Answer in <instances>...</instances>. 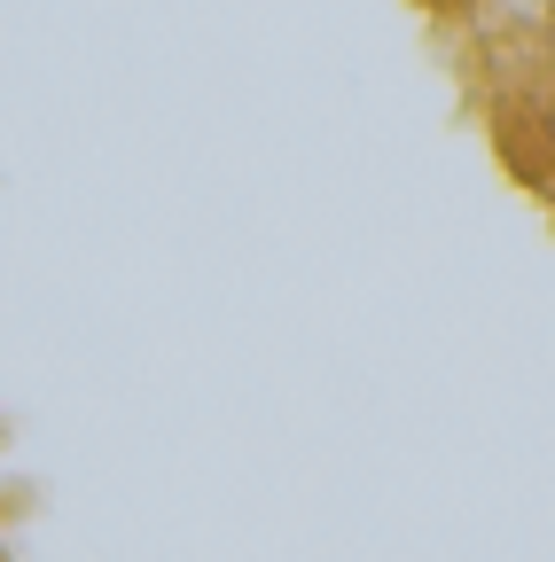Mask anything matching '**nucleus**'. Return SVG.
<instances>
[{
  "label": "nucleus",
  "mask_w": 555,
  "mask_h": 562,
  "mask_svg": "<svg viewBox=\"0 0 555 562\" xmlns=\"http://www.w3.org/2000/svg\"><path fill=\"white\" fill-rule=\"evenodd\" d=\"M540 133H547V149H555V94L540 102Z\"/></svg>",
  "instance_id": "1"
},
{
  "label": "nucleus",
  "mask_w": 555,
  "mask_h": 562,
  "mask_svg": "<svg viewBox=\"0 0 555 562\" xmlns=\"http://www.w3.org/2000/svg\"><path fill=\"white\" fill-rule=\"evenodd\" d=\"M423 9H454V0H423Z\"/></svg>",
  "instance_id": "2"
},
{
  "label": "nucleus",
  "mask_w": 555,
  "mask_h": 562,
  "mask_svg": "<svg viewBox=\"0 0 555 562\" xmlns=\"http://www.w3.org/2000/svg\"><path fill=\"white\" fill-rule=\"evenodd\" d=\"M547 9H555V0H547Z\"/></svg>",
  "instance_id": "3"
}]
</instances>
